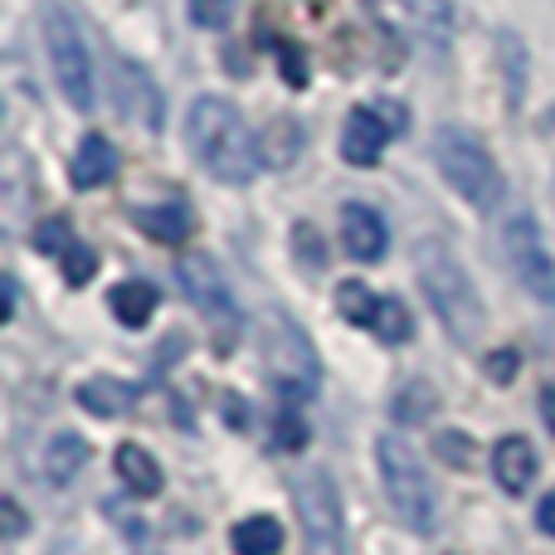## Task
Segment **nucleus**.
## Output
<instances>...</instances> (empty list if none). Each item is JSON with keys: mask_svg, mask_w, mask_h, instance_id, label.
<instances>
[{"mask_svg": "<svg viewBox=\"0 0 555 555\" xmlns=\"http://www.w3.org/2000/svg\"><path fill=\"white\" fill-rule=\"evenodd\" d=\"M185 142H191L195 162L220 185H249L263 166L259 142H254L244 113L234 103H224V98H201V103L191 107V117H185Z\"/></svg>", "mask_w": 555, "mask_h": 555, "instance_id": "obj_1", "label": "nucleus"}, {"mask_svg": "<svg viewBox=\"0 0 555 555\" xmlns=\"http://www.w3.org/2000/svg\"><path fill=\"white\" fill-rule=\"evenodd\" d=\"M414 263H420V283H424V293H429L434 312H439L443 332L459 346L478 341L482 326H488V312H482V297H478V287H473V278L463 273V263L453 259L443 244H420Z\"/></svg>", "mask_w": 555, "mask_h": 555, "instance_id": "obj_2", "label": "nucleus"}, {"mask_svg": "<svg viewBox=\"0 0 555 555\" xmlns=\"http://www.w3.org/2000/svg\"><path fill=\"white\" fill-rule=\"evenodd\" d=\"M434 162H439L443 181L468 205H478V210H498V205L507 201V181H502L492 152L473 132H463V127H439V137H434Z\"/></svg>", "mask_w": 555, "mask_h": 555, "instance_id": "obj_3", "label": "nucleus"}, {"mask_svg": "<svg viewBox=\"0 0 555 555\" xmlns=\"http://www.w3.org/2000/svg\"><path fill=\"white\" fill-rule=\"evenodd\" d=\"M375 459H380V482H385V498H390V512L410 531L429 537L434 531V482H429V473H424L420 453H414L400 434H380Z\"/></svg>", "mask_w": 555, "mask_h": 555, "instance_id": "obj_4", "label": "nucleus"}, {"mask_svg": "<svg viewBox=\"0 0 555 555\" xmlns=\"http://www.w3.org/2000/svg\"><path fill=\"white\" fill-rule=\"evenodd\" d=\"M293 507L302 521L307 555H346V521H341V498L326 468H307L293 482Z\"/></svg>", "mask_w": 555, "mask_h": 555, "instance_id": "obj_5", "label": "nucleus"}, {"mask_svg": "<svg viewBox=\"0 0 555 555\" xmlns=\"http://www.w3.org/2000/svg\"><path fill=\"white\" fill-rule=\"evenodd\" d=\"M44 49H49V64H54V78H59V93L88 113L93 107V59H88V44L78 35V25L64 15L59 5L44 10Z\"/></svg>", "mask_w": 555, "mask_h": 555, "instance_id": "obj_6", "label": "nucleus"}, {"mask_svg": "<svg viewBox=\"0 0 555 555\" xmlns=\"http://www.w3.org/2000/svg\"><path fill=\"white\" fill-rule=\"evenodd\" d=\"M502 249H507L512 278H517L541 307H555V263H551L546 240H541L531 215H512L507 230H502Z\"/></svg>", "mask_w": 555, "mask_h": 555, "instance_id": "obj_7", "label": "nucleus"}, {"mask_svg": "<svg viewBox=\"0 0 555 555\" xmlns=\"http://www.w3.org/2000/svg\"><path fill=\"white\" fill-rule=\"evenodd\" d=\"M263 356H269V371L287 400H302V395L317 390V356H312V346H307V336L297 332L287 317H269Z\"/></svg>", "mask_w": 555, "mask_h": 555, "instance_id": "obj_8", "label": "nucleus"}, {"mask_svg": "<svg viewBox=\"0 0 555 555\" xmlns=\"http://www.w3.org/2000/svg\"><path fill=\"white\" fill-rule=\"evenodd\" d=\"M390 137H395L390 122H385L375 107H351V117H346V127H341V156L351 166H375Z\"/></svg>", "mask_w": 555, "mask_h": 555, "instance_id": "obj_9", "label": "nucleus"}, {"mask_svg": "<svg viewBox=\"0 0 555 555\" xmlns=\"http://www.w3.org/2000/svg\"><path fill=\"white\" fill-rule=\"evenodd\" d=\"M341 244L351 259L375 263L385 254V244H390V234H385V220L371 210V205H346L341 210Z\"/></svg>", "mask_w": 555, "mask_h": 555, "instance_id": "obj_10", "label": "nucleus"}, {"mask_svg": "<svg viewBox=\"0 0 555 555\" xmlns=\"http://www.w3.org/2000/svg\"><path fill=\"white\" fill-rule=\"evenodd\" d=\"M117 176V146L107 142L103 132H88L83 142H78L74 162H68V181L78 185V191H98V185H107Z\"/></svg>", "mask_w": 555, "mask_h": 555, "instance_id": "obj_11", "label": "nucleus"}, {"mask_svg": "<svg viewBox=\"0 0 555 555\" xmlns=\"http://www.w3.org/2000/svg\"><path fill=\"white\" fill-rule=\"evenodd\" d=\"M492 473H498V482L512 498H521V492L531 488V478H537V449H531L521 434H512V439H502L498 449H492Z\"/></svg>", "mask_w": 555, "mask_h": 555, "instance_id": "obj_12", "label": "nucleus"}, {"mask_svg": "<svg viewBox=\"0 0 555 555\" xmlns=\"http://www.w3.org/2000/svg\"><path fill=\"white\" fill-rule=\"evenodd\" d=\"M113 468H117V478H122V488L132 492V498H156L162 492V468H156V459L142 449V443H122L117 449V459H113Z\"/></svg>", "mask_w": 555, "mask_h": 555, "instance_id": "obj_13", "label": "nucleus"}, {"mask_svg": "<svg viewBox=\"0 0 555 555\" xmlns=\"http://www.w3.org/2000/svg\"><path fill=\"white\" fill-rule=\"evenodd\" d=\"M78 404L88 414H98V420H117V414H127L137 404V390L127 380H113V375H93V380L78 385Z\"/></svg>", "mask_w": 555, "mask_h": 555, "instance_id": "obj_14", "label": "nucleus"}, {"mask_svg": "<svg viewBox=\"0 0 555 555\" xmlns=\"http://www.w3.org/2000/svg\"><path fill=\"white\" fill-rule=\"evenodd\" d=\"M181 283H185V293L205 307V312H215V317L230 312V287H224V278H220V269H215L210 259H185L181 263Z\"/></svg>", "mask_w": 555, "mask_h": 555, "instance_id": "obj_15", "label": "nucleus"}, {"mask_svg": "<svg viewBox=\"0 0 555 555\" xmlns=\"http://www.w3.org/2000/svg\"><path fill=\"white\" fill-rule=\"evenodd\" d=\"M113 312H117V322L122 326H146L152 322V312H156V287L152 283H142V278H132V283H122V287H113Z\"/></svg>", "mask_w": 555, "mask_h": 555, "instance_id": "obj_16", "label": "nucleus"}, {"mask_svg": "<svg viewBox=\"0 0 555 555\" xmlns=\"http://www.w3.org/2000/svg\"><path fill=\"white\" fill-rule=\"evenodd\" d=\"M230 546L234 555H278L283 551V527L273 517H244L230 531Z\"/></svg>", "mask_w": 555, "mask_h": 555, "instance_id": "obj_17", "label": "nucleus"}, {"mask_svg": "<svg viewBox=\"0 0 555 555\" xmlns=\"http://www.w3.org/2000/svg\"><path fill=\"white\" fill-rule=\"evenodd\" d=\"M83 459H88V443L78 439V434H59V439L49 443V453H44L49 482H74L78 473H83Z\"/></svg>", "mask_w": 555, "mask_h": 555, "instance_id": "obj_18", "label": "nucleus"}, {"mask_svg": "<svg viewBox=\"0 0 555 555\" xmlns=\"http://www.w3.org/2000/svg\"><path fill=\"white\" fill-rule=\"evenodd\" d=\"M137 224L162 244H181L185 234H191V215H185V205H152V210H137Z\"/></svg>", "mask_w": 555, "mask_h": 555, "instance_id": "obj_19", "label": "nucleus"}, {"mask_svg": "<svg viewBox=\"0 0 555 555\" xmlns=\"http://www.w3.org/2000/svg\"><path fill=\"white\" fill-rule=\"evenodd\" d=\"M297 146H302V132H297V122H293V117H278V122L269 127V137H263L259 156H263V166L283 171V166H293Z\"/></svg>", "mask_w": 555, "mask_h": 555, "instance_id": "obj_20", "label": "nucleus"}, {"mask_svg": "<svg viewBox=\"0 0 555 555\" xmlns=\"http://www.w3.org/2000/svg\"><path fill=\"white\" fill-rule=\"evenodd\" d=\"M371 332L380 336V341H390V346L410 341L414 322H410V312H404L400 297H380V307H375V317H371Z\"/></svg>", "mask_w": 555, "mask_h": 555, "instance_id": "obj_21", "label": "nucleus"}, {"mask_svg": "<svg viewBox=\"0 0 555 555\" xmlns=\"http://www.w3.org/2000/svg\"><path fill=\"white\" fill-rule=\"evenodd\" d=\"M375 307H380V297L371 293L365 283H341L336 287V312L346 317V322H356V326H371V317H375Z\"/></svg>", "mask_w": 555, "mask_h": 555, "instance_id": "obj_22", "label": "nucleus"}, {"mask_svg": "<svg viewBox=\"0 0 555 555\" xmlns=\"http://www.w3.org/2000/svg\"><path fill=\"white\" fill-rule=\"evenodd\" d=\"M365 5H371V15L380 20L385 29H395V35H424V25H420L410 0H365Z\"/></svg>", "mask_w": 555, "mask_h": 555, "instance_id": "obj_23", "label": "nucleus"}, {"mask_svg": "<svg viewBox=\"0 0 555 555\" xmlns=\"http://www.w3.org/2000/svg\"><path fill=\"white\" fill-rule=\"evenodd\" d=\"M414 5V15H420V25H424V35H449V25H453V10H449V0H410Z\"/></svg>", "mask_w": 555, "mask_h": 555, "instance_id": "obj_24", "label": "nucleus"}, {"mask_svg": "<svg viewBox=\"0 0 555 555\" xmlns=\"http://www.w3.org/2000/svg\"><path fill=\"white\" fill-rule=\"evenodd\" d=\"M74 234H68V224L64 220H44V224H39V230H35V249L39 254H59V259H64V254L68 249H74Z\"/></svg>", "mask_w": 555, "mask_h": 555, "instance_id": "obj_25", "label": "nucleus"}, {"mask_svg": "<svg viewBox=\"0 0 555 555\" xmlns=\"http://www.w3.org/2000/svg\"><path fill=\"white\" fill-rule=\"evenodd\" d=\"M185 5H191V20L201 29H224L234 15V0H185Z\"/></svg>", "mask_w": 555, "mask_h": 555, "instance_id": "obj_26", "label": "nucleus"}, {"mask_svg": "<svg viewBox=\"0 0 555 555\" xmlns=\"http://www.w3.org/2000/svg\"><path fill=\"white\" fill-rule=\"evenodd\" d=\"M93 273H98V254L88 249V244H74V249L64 254V278H68L74 287H83Z\"/></svg>", "mask_w": 555, "mask_h": 555, "instance_id": "obj_27", "label": "nucleus"}, {"mask_svg": "<svg viewBox=\"0 0 555 555\" xmlns=\"http://www.w3.org/2000/svg\"><path fill=\"white\" fill-rule=\"evenodd\" d=\"M297 259H302V269H322L326 254H322V240H317V230H307V224H297Z\"/></svg>", "mask_w": 555, "mask_h": 555, "instance_id": "obj_28", "label": "nucleus"}, {"mask_svg": "<svg viewBox=\"0 0 555 555\" xmlns=\"http://www.w3.org/2000/svg\"><path fill=\"white\" fill-rule=\"evenodd\" d=\"M0 531H5L10 541L25 537V512L15 507V498H0Z\"/></svg>", "mask_w": 555, "mask_h": 555, "instance_id": "obj_29", "label": "nucleus"}, {"mask_svg": "<svg viewBox=\"0 0 555 555\" xmlns=\"http://www.w3.org/2000/svg\"><path fill=\"white\" fill-rule=\"evenodd\" d=\"M488 375L498 385H512V375H517V351H492L488 356Z\"/></svg>", "mask_w": 555, "mask_h": 555, "instance_id": "obj_30", "label": "nucleus"}, {"mask_svg": "<svg viewBox=\"0 0 555 555\" xmlns=\"http://www.w3.org/2000/svg\"><path fill=\"white\" fill-rule=\"evenodd\" d=\"M439 449L449 453V463H453V468H463V463L473 459V439H459V434H443V439H439Z\"/></svg>", "mask_w": 555, "mask_h": 555, "instance_id": "obj_31", "label": "nucleus"}, {"mask_svg": "<svg viewBox=\"0 0 555 555\" xmlns=\"http://www.w3.org/2000/svg\"><path fill=\"white\" fill-rule=\"evenodd\" d=\"M302 420H297V414H283V434H278V443H287V449H297V443H302Z\"/></svg>", "mask_w": 555, "mask_h": 555, "instance_id": "obj_32", "label": "nucleus"}, {"mask_svg": "<svg viewBox=\"0 0 555 555\" xmlns=\"http://www.w3.org/2000/svg\"><path fill=\"white\" fill-rule=\"evenodd\" d=\"M537 521H541V531H546V537H555V498H546V502H541Z\"/></svg>", "mask_w": 555, "mask_h": 555, "instance_id": "obj_33", "label": "nucleus"}, {"mask_svg": "<svg viewBox=\"0 0 555 555\" xmlns=\"http://www.w3.org/2000/svg\"><path fill=\"white\" fill-rule=\"evenodd\" d=\"M541 414H546V424L555 429V390H546V395H541Z\"/></svg>", "mask_w": 555, "mask_h": 555, "instance_id": "obj_34", "label": "nucleus"}]
</instances>
